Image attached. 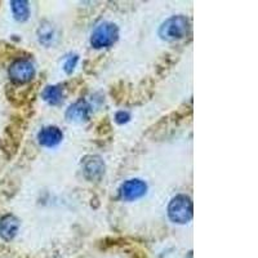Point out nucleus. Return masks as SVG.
<instances>
[{"mask_svg":"<svg viewBox=\"0 0 258 258\" xmlns=\"http://www.w3.org/2000/svg\"><path fill=\"white\" fill-rule=\"evenodd\" d=\"M119 38V29L112 22H102L93 30L91 35V44L96 49L111 47Z\"/></svg>","mask_w":258,"mask_h":258,"instance_id":"obj_3","label":"nucleus"},{"mask_svg":"<svg viewBox=\"0 0 258 258\" xmlns=\"http://www.w3.org/2000/svg\"><path fill=\"white\" fill-rule=\"evenodd\" d=\"M77 62H78V56H77V54H74V56L68 57V59H66V62H64V64H63L64 71H66V73H68V74L73 73L74 69H75V66H77Z\"/></svg>","mask_w":258,"mask_h":258,"instance_id":"obj_13","label":"nucleus"},{"mask_svg":"<svg viewBox=\"0 0 258 258\" xmlns=\"http://www.w3.org/2000/svg\"><path fill=\"white\" fill-rule=\"evenodd\" d=\"M192 216V200L187 195H177L170 200L169 206H168V217L172 222L183 225V223L191 221Z\"/></svg>","mask_w":258,"mask_h":258,"instance_id":"obj_2","label":"nucleus"},{"mask_svg":"<svg viewBox=\"0 0 258 258\" xmlns=\"http://www.w3.org/2000/svg\"><path fill=\"white\" fill-rule=\"evenodd\" d=\"M38 36L40 43H43L45 45H49L53 41V39L56 38L53 25L49 24V22H44L43 25H40V27L38 30Z\"/></svg>","mask_w":258,"mask_h":258,"instance_id":"obj_12","label":"nucleus"},{"mask_svg":"<svg viewBox=\"0 0 258 258\" xmlns=\"http://www.w3.org/2000/svg\"><path fill=\"white\" fill-rule=\"evenodd\" d=\"M190 21L185 16H173L165 20L159 27V36L163 40L174 41L185 38L190 31Z\"/></svg>","mask_w":258,"mask_h":258,"instance_id":"obj_1","label":"nucleus"},{"mask_svg":"<svg viewBox=\"0 0 258 258\" xmlns=\"http://www.w3.org/2000/svg\"><path fill=\"white\" fill-rule=\"evenodd\" d=\"M8 75L12 82L25 84L27 82H31L32 78L35 77V68L29 59H17L9 66Z\"/></svg>","mask_w":258,"mask_h":258,"instance_id":"obj_4","label":"nucleus"},{"mask_svg":"<svg viewBox=\"0 0 258 258\" xmlns=\"http://www.w3.org/2000/svg\"><path fill=\"white\" fill-rule=\"evenodd\" d=\"M129 119H131V115H129L128 111H124V110L116 112V115H115V121H116L117 124L128 123Z\"/></svg>","mask_w":258,"mask_h":258,"instance_id":"obj_14","label":"nucleus"},{"mask_svg":"<svg viewBox=\"0 0 258 258\" xmlns=\"http://www.w3.org/2000/svg\"><path fill=\"white\" fill-rule=\"evenodd\" d=\"M41 97L49 105H59L63 101V87L62 85H48L45 87Z\"/></svg>","mask_w":258,"mask_h":258,"instance_id":"obj_10","label":"nucleus"},{"mask_svg":"<svg viewBox=\"0 0 258 258\" xmlns=\"http://www.w3.org/2000/svg\"><path fill=\"white\" fill-rule=\"evenodd\" d=\"M83 173L89 181H97L105 173V163L97 155L85 156L82 161Z\"/></svg>","mask_w":258,"mask_h":258,"instance_id":"obj_6","label":"nucleus"},{"mask_svg":"<svg viewBox=\"0 0 258 258\" xmlns=\"http://www.w3.org/2000/svg\"><path fill=\"white\" fill-rule=\"evenodd\" d=\"M89 115H91V106L85 101L80 100L69 107L68 111H66V119L69 121L78 123V121L87 120Z\"/></svg>","mask_w":258,"mask_h":258,"instance_id":"obj_9","label":"nucleus"},{"mask_svg":"<svg viewBox=\"0 0 258 258\" xmlns=\"http://www.w3.org/2000/svg\"><path fill=\"white\" fill-rule=\"evenodd\" d=\"M39 144L44 147H54L63 140V133L58 126H44L38 135Z\"/></svg>","mask_w":258,"mask_h":258,"instance_id":"obj_7","label":"nucleus"},{"mask_svg":"<svg viewBox=\"0 0 258 258\" xmlns=\"http://www.w3.org/2000/svg\"><path fill=\"white\" fill-rule=\"evenodd\" d=\"M11 8H12L13 17L18 22H24L29 18L30 7L29 3L25 2V0H13V2H11Z\"/></svg>","mask_w":258,"mask_h":258,"instance_id":"obj_11","label":"nucleus"},{"mask_svg":"<svg viewBox=\"0 0 258 258\" xmlns=\"http://www.w3.org/2000/svg\"><path fill=\"white\" fill-rule=\"evenodd\" d=\"M20 220L13 214H7L0 220V236L6 241H11L20 230Z\"/></svg>","mask_w":258,"mask_h":258,"instance_id":"obj_8","label":"nucleus"},{"mask_svg":"<svg viewBox=\"0 0 258 258\" xmlns=\"http://www.w3.org/2000/svg\"><path fill=\"white\" fill-rule=\"evenodd\" d=\"M119 192H120L121 199L126 200V202H133V200L145 197V194L147 192V185L142 179H128L120 186Z\"/></svg>","mask_w":258,"mask_h":258,"instance_id":"obj_5","label":"nucleus"}]
</instances>
